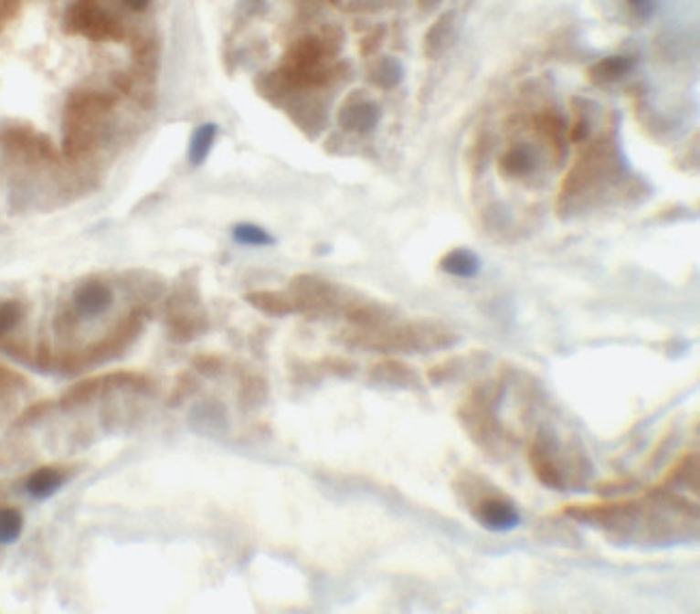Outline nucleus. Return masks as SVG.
<instances>
[{
  "instance_id": "33",
  "label": "nucleus",
  "mask_w": 700,
  "mask_h": 614,
  "mask_svg": "<svg viewBox=\"0 0 700 614\" xmlns=\"http://www.w3.org/2000/svg\"><path fill=\"white\" fill-rule=\"evenodd\" d=\"M22 386H24V379L17 376V373L7 369L5 365H0V390H16Z\"/></svg>"
},
{
  "instance_id": "4",
  "label": "nucleus",
  "mask_w": 700,
  "mask_h": 614,
  "mask_svg": "<svg viewBox=\"0 0 700 614\" xmlns=\"http://www.w3.org/2000/svg\"><path fill=\"white\" fill-rule=\"evenodd\" d=\"M63 28L90 41H125L128 37L125 24L101 7L100 0H74L65 11Z\"/></svg>"
},
{
  "instance_id": "18",
  "label": "nucleus",
  "mask_w": 700,
  "mask_h": 614,
  "mask_svg": "<svg viewBox=\"0 0 700 614\" xmlns=\"http://www.w3.org/2000/svg\"><path fill=\"white\" fill-rule=\"evenodd\" d=\"M246 302L271 317H285L298 312V306H295L292 296L282 291H250L246 293Z\"/></svg>"
},
{
  "instance_id": "15",
  "label": "nucleus",
  "mask_w": 700,
  "mask_h": 614,
  "mask_svg": "<svg viewBox=\"0 0 700 614\" xmlns=\"http://www.w3.org/2000/svg\"><path fill=\"white\" fill-rule=\"evenodd\" d=\"M481 268V257L470 249H452L440 259V270L455 279H476Z\"/></svg>"
},
{
  "instance_id": "6",
  "label": "nucleus",
  "mask_w": 700,
  "mask_h": 614,
  "mask_svg": "<svg viewBox=\"0 0 700 614\" xmlns=\"http://www.w3.org/2000/svg\"><path fill=\"white\" fill-rule=\"evenodd\" d=\"M472 517L481 524L485 531L504 535L515 531L522 524V515L513 504L511 498L503 496L498 492H483L476 496V501L470 504Z\"/></svg>"
},
{
  "instance_id": "19",
  "label": "nucleus",
  "mask_w": 700,
  "mask_h": 614,
  "mask_svg": "<svg viewBox=\"0 0 700 614\" xmlns=\"http://www.w3.org/2000/svg\"><path fill=\"white\" fill-rule=\"evenodd\" d=\"M452 41H455V14H446L440 17V20L433 24L427 33L425 39V52L427 57H442V54L449 50Z\"/></svg>"
},
{
  "instance_id": "22",
  "label": "nucleus",
  "mask_w": 700,
  "mask_h": 614,
  "mask_svg": "<svg viewBox=\"0 0 700 614\" xmlns=\"http://www.w3.org/2000/svg\"><path fill=\"white\" fill-rule=\"evenodd\" d=\"M369 80L379 89H395L403 80V65L395 57L379 58L376 68L371 69Z\"/></svg>"
},
{
  "instance_id": "29",
  "label": "nucleus",
  "mask_w": 700,
  "mask_h": 614,
  "mask_svg": "<svg viewBox=\"0 0 700 614\" xmlns=\"http://www.w3.org/2000/svg\"><path fill=\"white\" fill-rule=\"evenodd\" d=\"M111 82L119 93L125 95V98L141 100V95H138L141 93V87H138L136 76H132L130 71H114V74L111 76Z\"/></svg>"
},
{
  "instance_id": "23",
  "label": "nucleus",
  "mask_w": 700,
  "mask_h": 614,
  "mask_svg": "<svg viewBox=\"0 0 700 614\" xmlns=\"http://www.w3.org/2000/svg\"><path fill=\"white\" fill-rule=\"evenodd\" d=\"M132 57H134L136 68L149 74V71L158 69L160 63V44L155 37H143L136 39L132 46Z\"/></svg>"
},
{
  "instance_id": "36",
  "label": "nucleus",
  "mask_w": 700,
  "mask_h": 614,
  "mask_svg": "<svg viewBox=\"0 0 700 614\" xmlns=\"http://www.w3.org/2000/svg\"><path fill=\"white\" fill-rule=\"evenodd\" d=\"M382 39H384V28H376V33H371L369 37L362 41V46H360L362 54H366V57H369V54L376 52L379 44H382Z\"/></svg>"
},
{
  "instance_id": "16",
  "label": "nucleus",
  "mask_w": 700,
  "mask_h": 614,
  "mask_svg": "<svg viewBox=\"0 0 700 614\" xmlns=\"http://www.w3.org/2000/svg\"><path fill=\"white\" fill-rule=\"evenodd\" d=\"M108 388H112L108 376L84 377V379H80V382H76L74 386H69L68 390H65L63 397H60L58 406L63 408V409H71V408L84 406V403L93 401L95 397L101 395Z\"/></svg>"
},
{
  "instance_id": "20",
  "label": "nucleus",
  "mask_w": 700,
  "mask_h": 614,
  "mask_svg": "<svg viewBox=\"0 0 700 614\" xmlns=\"http://www.w3.org/2000/svg\"><path fill=\"white\" fill-rule=\"evenodd\" d=\"M216 138H218V125L216 123H201L195 130V134L190 138V149H188V160L190 164L198 168L207 162L211 149H214Z\"/></svg>"
},
{
  "instance_id": "14",
  "label": "nucleus",
  "mask_w": 700,
  "mask_h": 614,
  "mask_svg": "<svg viewBox=\"0 0 700 614\" xmlns=\"http://www.w3.org/2000/svg\"><path fill=\"white\" fill-rule=\"evenodd\" d=\"M65 481H68V477H65L60 468L44 466L28 474L27 481H24V487H27L28 496H33L35 501H46V498L54 496L65 485Z\"/></svg>"
},
{
  "instance_id": "8",
  "label": "nucleus",
  "mask_w": 700,
  "mask_h": 614,
  "mask_svg": "<svg viewBox=\"0 0 700 614\" xmlns=\"http://www.w3.org/2000/svg\"><path fill=\"white\" fill-rule=\"evenodd\" d=\"M117 104L112 93L101 89H76L68 95L65 101L63 119H87V122H101Z\"/></svg>"
},
{
  "instance_id": "24",
  "label": "nucleus",
  "mask_w": 700,
  "mask_h": 614,
  "mask_svg": "<svg viewBox=\"0 0 700 614\" xmlns=\"http://www.w3.org/2000/svg\"><path fill=\"white\" fill-rule=\"evenodd\" d=\"M24 531V515L16 507H0V545L16 544Z\"/></svg>"
},
{
  "instance_id": "38",
  "label": "nucleus",
  "mask_w": 700,
  "mask_h": 614,
  "mask_svg": "<svg viewBox=\"0 0 700 614\" xmlns=\"http://www.w3.org/2000/svg\"><path fill=\"white\" fill-rule=\"evenodd\" d=\"M442 3H444V0H419V7L422 11H427V14H430V11L438 9Z\"/></svg>"
},
{
  "instance_id": "9",
  "label": "nucleus",
  "mask_w": 700,
  "mask_h": 614,
  "mask_svg": "<svg viewBox=\"0 0 700 614\" xmlns=\"http://www.w3.org/2000/svg\"><path fill=\"white\" fill-rule=\"evenodd\" d=\"M339 125L341 130H345L347 134H358L366 136L371 132H376L382 119V108L377 101L362 98V95H352L339 111Z\"/></svg>"
},
{
  "instance_id": "17",
  "label": "nucleus",
  "mask_w": 700,
  "mask_h": 614,
  "mask_svg": "<svg viewBox=\"0 0 700 614\" xmlns=\"http://www.w3.org/2000/svg\"><path fill=\"white\" fill-rule=\"evenodd\" d=\"M633 68H636V58L625 57V54H614V57H606L595 68H590L589 78L595 84H612L630 76Z\"/></svg>"
},
{
  "instance_id": "7",
  "label": "nucleus",
  "mask_w": 700,
  "mask_h": 614,
  "mask_svg": "<svg viewBox=\"0 0 700 614\" xmlns=\"http://www.w3.org/2000/svg\"><path fill=\"white\" fill-rule=\"evenodd\" d=\"M289 296L298 306V311H330L336 304V289L328 281L313 274L295 276L289 285Z\"/></svg>"
},
{
  "instance_id": "13",
  "label": "nucleus",
  "mask_w": 700,
  "mask_h": 614,
  "mask_svg": "<svg viewBox=\"0 0 700 614\" xmlns=\"http://www.w3.org/2000/svg\"><path fill=\"white\" fill-rule=\"evenodd\" d=\"M498 166L504 177H528L539 166V154H536L533 144L517 143L513 144L509 152L500 155Z\"/></svg>"
},
{
  "instance_id": "1",
  "label": "nucleus",
  "mask_w": 700,
  "mask_h": 614,
  "mask_svg": "<svg viewBox=\"0 0 700 614\" xmlns=\"http://www.w3.org/2000/svg\"><path fill=\"white\" fill-rule=\"evenodd\" d=\"M341 48V33L306 35L295 41L282 57L279 76L285 87L322 89L339 74L336 65H330Z\"/></svg>"
},
{
  "instance_id": "27",
  "label": "nucleus",
  "mask_w": 700,
  "mask_h": 614,
  "mask_svg": "<svg viewBox=\"0 0 700 614\" xmlns=\"http://www.w3.org/2000/svg\"><path fill=\"white\" fill-rule=\"evenodd\" d=\"M198 390V377L195 376V373L190 371H184L179 373L177 379H175V386L171 390V395H168V408H177L184 403L188 397H192Z\"/></svg>"
},
{
  "instance_id": "37",
  "label": "nucleus",
  "mask_w": 700,
  "mask_h": 614,
  "mask_svg": "<svg viewBox=\"0 0 700 614\" xmlns=\"http://www.w3.org/2000/svg\"><path fill=\"white\" fill-rule=\"evenodd\" d=\"M123 5L130 11H134V14H143V11L149 9L151 0H123Z\"/></svg>"
},
{
  "instance_id": "5",
  "label": "nucleus",
  "mask_w": 700,
  "mask_h": 614,
  "mask_svg": "<svg viewBox=\"0 0 700 614\" xmlns=\"http://www.w3.org/2000/svg\"><path fill=\"white\" fill-rule=\"evenodd\" d=\"M0 143L16 158L27 162V164H58L63 160L60 149L50 141V136L39 134L28 125H7L0 132Z\"/></svg>"
},
{
  "instance_id": "10",
  "label": "nucleus",
  "mask_w": 700,
  "mask_h": 614,
  "mask_svg": "<svg viewBox=\"0 0 700 614\" xmlns=\"http://www.w3.org/2000/svg\"><path fill=\"white\" fill-rule=\"evenodd\" d=\"M112 289L106 285L104 281L90 279L84 281L80 287H76L74 298H71V309L78 317L90 319L104 315V312L112 306Z\"/></svg>"
},
{
  "instance_id": "11",
  "label": "nucleus",
  "mask_w": 700,
  "mask_h": 614,
  "mask_svg": "<svg viewBox=\"0 0 700 614\" xmlns=\"http://www.w3.org/2000/svg\"><path fill=\"white\" fill-rule=\"evenodd\" d=\"M554 453H557V450H554L552 438L547 436V433H539L536 440L533 442V449H530V463H533L536 479H539L543 485L565 490V474L560 471L558 461L554 460Z\"/></svg>"
},
{
  "instance_id": "30",
  "label": "nucleus",
  "mask_w": 700,
  "mask_h": 614,
  "mask_svg": "<svg viewBox=\"0 0 700 614\" xmlns=\"http://www.w3.org/2000/svg\"><path fill=\"white\" fill-rule=\"evenodd\" d=\"M192 365H195V369L201 373V376H218V373L225 369V363H222V358L216 356V354H198V356L192 358Z\"/></svg>"
},
{
  "instance_id": "26",
  "label": "nucleus",
  "mask_w": 700,
  "mask_h": 614,
  "mask_svg": "<svg viewBox=\"0 0 700 614\" xmlns=\"http://www.w3.org/2000/svg\"><path fill=\"white\" fill-rule=\"evenodd\" d=\"M233 239L241 246H271L276 242L274 236H270L263 227L252 225V222H239L231 231Z\"/></svg>"
},
{
  "instance_id": "28",
  "label": "nucleus",
  "mask_w": 700,
  "mask_h": 614,
  "mask_svg": "<svg viewBox=\"0 0 700 614\" xmlns=\"http://www.w3.org/2000/svg\"><path fill=\"white\" fill-rule=\"evenodd\" d=\"M536 123H539L541 132L546 136H550L554 143L558 144L560 149H563V144L567 141V128H565V122L558 117V114H552V112H543L539 119H536Z\"/></svg>"
},
{
  "instance_id": "12",
  "label": "nucleus",
  "mask_w": 700,
  "mask_h": 614,
  "mask_svg": "<svg viewBox=\"0 0 700 614\" xmlns=\"http://www.w3.org/2000/svg\"><path fill=\"white\" fill-rule=\"evenodd\" d=\"M461 418L463 425L468 427L470 433H472L474 440H479L481 444H490L493 438L498 436V425L496 418H493L492 409L487 408L485 401H476L472 399L466 408L461 409Z\"/></svg>"
},
{
  "instance_id": "35",
  "label": "nucleus",
  "mask_w": 700,
  "mask_h": 614,
  "mask_svg": "<svg viewBox=\"0 0 700 614\" xmlns=\"http://www.w3.org/2000/svg\"><path fill=\"white\" fill-rule=\"evenodd\" d=\"M633 16L641 17V20H649L655 11V0H627Z\"/></svg>"
},
{
  "instance_id": "2",
  "label": "nucleus",
  "mask_w": 700,
  "mask_h": 614,
  "mask_svg": "<svg viewBox=\"0 0 700 614\" xmlns=\"http://www.w3.org/2000/svg\"><path fill=\"white\" fill-rule=\"evenodd\" d=\"M144 317H147V306H134L128 315H125L121 322L114 326L111 333H108L104 339L90 343L87 349L82 352H69L65 354L63 358L58 360L60 371L65 373H76L87 369L90 365H101L106 360L117 358L119 354H123L125 349L130 347V343H134V339L141 334Z\"/></svg>"
},
{
  "instance_id": "32",
  "label": "nucleus",
  "mask_w": 700,
  "mask_h": 614,
  "mask_svg": "<svg viewBox=\"0 0 700 614\" xmlns=\"http://www.w3.org/2000/svg\"><path fill=\"white\" fill-rule=\"evenodd\" d=\"M395 5V0H352V3L347 5L349 11H358V14H371V11H379V9H386V7H392Z\"/></svg>"
},
{
  "instance_id": "34",
  "label": "nucleus",
  "mask_w": 700,
  "mask_h": 614,
  "mask_svg": "<svg viewBox=\"0 0 700 614\" xmlns=\"http://www.w3.org/2000/svg\"><path fill=\"white\" fill-rule=\"evenodd\" d=\"M22 3L24 0H0V24H3V26L20 14Z\"/></svg>"
},
{
  "instance_id": "21",
  "label": "nucleus",
  "mask_w": 700,
  "mask_h": 614,
  "mask_svg": "<svg viewBox=\"0 0 700 614\" xmlns=\"http://www.w3.org/2000/svg\"><path fill=\"white\" fill-rule=\"evenodd\" d=\"M371 379L392 384V386H416V373L397 360H382L371 369Z\"/></svg>"
},
{
  "instance_id": "25",
  "label": "nucleus",
  "mask_w": 700,
  "mask_h": 614,
  "mask_svg": "<svg viewBox=\"0 0 700 614\" xmlns=\"http://www.w3.org/2000/svg\"><path fill=\"white\" fill-rule=\"evenodd\" d=\"M268 399V382L259 376H249L244 377L239 386V403L241 408L246 409H255L265 403Z\"/></svg>"
},
{
  "instance_id": "3",
  "label": "nucleus",
  "mask_w": 700,
  "mask_h": 614,
  "mask_svg": "<svg viewBox=\"0 0 700 614\" xmlns=\"http://www.w3.org/2000/svg\"><path fill=\"white\" fill-rule=\"evenodd\" d=\"M371 349H401V352H427V349H440L455 341L449 330L433 322L408 323L399 328H373L362 330L352 339Z\"/></svg>"
},
{
  "instance_id": "31",
  "label": "nucleus",
  "mask_w": 700,
  "mask_h": 614,
  "mask_svg": "<svg viewBox=\"0 0 700 614\" xmlns=\"http://www.w3.org/2000/svg\"><path fill=\"white\" fill-rule=\"evenodd\" d=\"M54 406H57V403H54V401H39V403H33V406H30L28 409H24V414H22L20 418L16 420V425H17V427H24V425L35 423V420L44 418L46 414L50 412V409H52Z\"/></svg>"
}]
</instances>
